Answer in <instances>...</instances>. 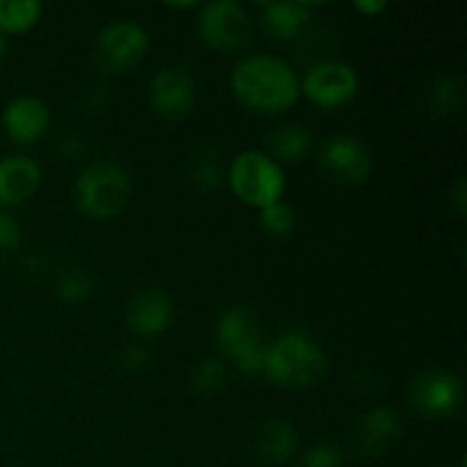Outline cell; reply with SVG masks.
I'll list each match as a JSON object with an SVG mask.
<instances>
[{"instance_id":"obj_1","label":"cell","mask_w":467,"mask_h":467,"mask_svg":"<svg viewBox=\"0 0 467 467\" xmlns=\"http://www.w3.org/2000/svg\"><path fill=\"white\" fill-rule=\"evenodd\" d=\"M233 94L244 108L258 114H281L301 96V82L295 68L272 55L242 59L231 76Z\"/></svg>"},{"instance_id":"obj_2","label":"cell","mask_w":467,"mask_h":467,"mask_svg":"<svg viewBox=\"0 0 467 467\" xmlns=\"http://www.w3.org/2000/svg\"><path fill=\"white\" fill-rule=\"evenodd\" d=\"M327 354L317 342L299 331H287L272 342L265 351V369L276 386L290 390H304L327 377Z\"/></svg>"},{"instance_id":"obj_3","label":"cell","mask_w":467,"mask_h":467,"mask_svg":"<svg viewBox=\"0 0 467 467\" xmlns=\"http://www.w3.org/2000/svg\"><path fill=\"white\" fill-rule=\"evenodd\" d=\"M130 178L119 164L94 162L80 171L76 181V205L91 219H112L121 214L130 201Z\"/></svg>"},{"instance_id":"obj_4","label":"cell","mask_w":467,"mask_h":467,"mask_svg":"<svg viewBox=\"0 0 467 467\" xmlns=\"http://www.w3.org/2000/svg\"><path fill=\"white\" fill-rule=\"evenodd\" d=\"M217 345L222 354L240 369L242 374H263L265 369V347L260 327L254 313L244 306L226 308L217 319Z\"/></svg>"},{"instance_id":"obj_5","label":"cell","mask_w":467,"mask_h":467,"mask_svg":"<svg viewBox=\"0 0 467 467\" xmlns=\"http://www.w3.org/2000/svg\"><path fill=\"white\" fill-rule=\"evenodd\" d=\"M228 181L237 199L260 210L278 203L285 192L283 169L260 150H244L237 155L228 171Z\"/></svg>"},{"instance_id":"obj_6","label":"cell","mask_w":467,"mask_h":467,"mask_svg":"<svg viewBox=\"0 0 467 467\" xmlns=\"http://www.w3.org/2000/svg\"><path fill=\"white\" fill-rule=\"evenodd\" d=\"M199 32L205 44L219 53H237L251 44L254 26L237 0H214L199 14Z\"/></svg>"},{"instance_id":"obj_7","label":"cell","mask_w":467,"mask_h":467,"mask_svg":"<svg viewBox=\"0 0 467 467\" xmlns=\"http://www.w3.org/2000/svg\"><path fill=\"white\" fill-rule=\"evenodd\" d=\"M409 404L424 420H450L463 404V383L447 369H427L409 383Z\"/></svg>"},{"instance_id":"obj_8","label":"cell","mask_w":467,"mask_h":467,"mask_svg":"<svg viewBox=\"0 0 467 467\" xmlns=\"http://www.w3.org/2000/svg\"><path fill=\"white\" fill-rule=\"evenodd\" d=\"M149 53V35L140 23L117 21L105 27L96 39L94 57L103 71L128 73L140 67Z\"/></svg>"},{"instance_id":"obj_9","label":"cell","mask_w":467,"mask_h":467,"mask_svg":"<svg viewBox=\"0 0 467 467\" xmlns=\"http://www.w3.org/2000/svg\"><path fill=\"white\" fill-rule=\"evenodd\" d=\"M301 91L317 108H342L358 94V73L345 62H317L304 78Z\"/></svg>"},{"instance_id":"obj_10","label":"cell","mask_w":467,"mask_h":467,"mask_svg":"<svg viewBox=\"0 0 467 467\" xmlns=\"http://www.w3.org/2000/svg\"><path fill=\"white\" fill-rule=\"evenodd\" d=\"M319 167L331 181L342 185H360L372 176L374 160L363 141L349 135H336L322 146Z\"/></svg>"},{"instance_id":"obj_11","label":"cell","mask_w":467,"mask_h":467,"mask_svg":"<svg viewBox=\"0 0 467 467\" xmlns=\"http://www.w3.org/2000/svg\"><path fill=\"white\" fill-rule=\"evenodd\" d=\"M149 100L158 117L178 121L187 117L196 103L194 78L182 67H164L150 80Z\"/></svg>"},{"instance_id":"obj_12","label":"cell","mask_w":467,"mask_h":467,"mask_svg":"<svg viewBox=\"0 0 467 467\" xmlns=\"http://www.w3.org/2000/svg\"><path fill=\"white\" fill-rule=\"evenodd\" d=\"M48 105L35 96H18L3 112V128L14 144H35L48 132Z\"/></svg>"},{"instance_id":"obj_13","label":"cell","mask_w":467,"mask_h":467,"mask_svg":"<svg viewBox=\"0 0 467 467\" xmlns=\"http://www.w3.org/2000/svg\"><path fill=\"white\" fill-rule=\"evenodd\" d=\"M173 319V304L160 287H146L132 296L128 306V327L141 337L160 336Z\"/></svg>"},{"instance_id":"obj_14","label":"cell","mask_w":467,"mask_h":467,"mask_svg":"<svg viewBox=\"0 0 467 467\" xmlns=\"http://www.w3.org/2000/svg\"><path fill=\"white\" fill-rule=\"evenodd\" d=\"M401 438V422L395 410L374 406L356 424V450L368 459L383 456Z\"/></svg>"},{"instance_id":"obj_15","label":"cell","mask_w":467,"mask_h":467,"mask_svg":"<svg viewBox=\"0 0 467 467\" xmlns=\"http://www.w3.org/2000/svg\"><path fill=\"white\" fill-rule=\"evenodd\" d=\"M41 182V169L36 160L27 155H7L0 160V205L16 208L26 203Z\"/></svg>"},{"instance_id":"obj_16","label":"cell","mask_w":467,"mask_h":467,"mask_svg":"<svg viewBox=\"0 0 467 467\" xmlns=\"http://www.w3.org/2000/svg\"><path fill=\"white\" fill-rule=\"evenodd\" d=\"M260 9H263V27L272 39L281 44L296 39L313 18L308 5L295 3V0H274V3L260 5Z\"/></svg>"},{"instance_id":"obj_17","label":"cell","mask_w":467,"mask_h":467,"mask_svg":"<svg viewBox=\"0 0 467 467\" xmlns=\"http://www.w3.org/2000/svg\"><path fill=\"white\" fill-rule=\"evenodd\" d=\"M299 436L285 420H269L255 433V454L267 465H283L295 456Z\"/></svg>"},{"instance_id":"obj_18","label":"cell","mask_w":467,"mask_h":467,"mask_svg":"<svg viewBox=\"0 0 467 467\" xmlns=\"http://www.w3.org/2000/svg\"><path fill=\"white\" fill-rule=\"evenodd\" d=\"M269 153L278 160V162H299L313 149V137L304 126L296 123H285L278 126L272 135L267 137Z\"/></svg>"},{"instance_id":"obj_19","label":"cell","mask_w":467,"mask_h":467,"mask_svg":"<svg viewBox=\"0 0 467 467\" xmlns=\"http://www.w3.org/2000/svg\"><path fill=\"white\" fill-rule=\"evenodd\" d=\"M187 178L201 192H214L223 182V162L214 150L201 149L187 164Z\"/></svg>"},{"instance_id":"obj_20","label":"cell","mask_w":467,"mask_h":467,"mask_svg":"<svg viewBox=\"0 0 467 467\" xmlns=\"http://www.w3.org/2000/svg\"><path fill=\"white\" fill-rule=\"evenodd\" d=\"M41 5L36 0H0V35H18L39 21Z\"/></svg>"},{"instance_id":"obj_21","label":"cell","mask_w":467,"mask_h":467,"mask_svg":"<svg viewBox=\"0 0 467 467\" xmlns=\"http://www.w3.org/2000/svg\"><path fill=\"white\" fill-rule=\"evenodd\" d=\"M91 283L89 272H85L82 267H67L59 269L57 278H55V292L62 301L67 304H82L91 296Z\"/></svg>"},{"instance_id":"obj_22","label":"cell","mask_w":467,"mask_h":467,"mask_svg":"<svg viewBox=\"0 0 467 467\" xmlns=\"http://www.w3.org/2000/svg\"><path fill=\"white\" fill-rule=\"evenodd\" d=\"M463 103V87L456 78H441L429 91V108L438 117H450Z\"/></svg>"},{"instance_id":"obj_23","label":"cell","mask_w":467,"mask_h":467,"mask_svg":"<svg viewBox=\"0 0 467 467\" xmlns=\"http://www.w3.org/2000/svg\"><path fill=\"white\" fill-rule=\"evenodd\" d=\"M226 377H228V369L222 360L205 358L203 363L194 369L192 386H194V390L201 392V395H213V392H219L223 386H226Z\"/></svg>"},{"instance_id":"obj_24","label":"cell","mask_w":467,"mask_h":467,"mask_svg":"<svg viewBox=\"0 0 467 467\" xmlns=\"http://www.w3.org/2000/svg\"><path fill=\"white\" fill-rule=\"evenodd\" d=\"M260 226L269 235L285 237L295 228V213H292L290 205L278 201V203H272L260 210Z\"/></svg>"},{"instance_id":"obj_25","label":"cell","mask_w":467,"mask_h":467,"mask_svg":"<svg viewBox=\"0 0 467 467\" xmlns=\"http://www.w3.org/2000/svg\"><path fill=\"white\" fill-rule=\"evenodd\" d=\"M299 467H345V456H342L340 447L331 445V442H319L301 456Z\"/></svg>"},{"instance_id":"obj_26","label":"cell","mask_w":467,"mask_h":467,"mask_svg":"<svg viewBox=\"0 0 467 467\" xmlns=\"http://www.w3.org/2000/svg\"><path fill=\"white\" fill-rule=\"evenodd\" d=\"M23 231L16 219L7 213H0V260L9 258L21 249Z\"/></svg>"},{"instance_id":"obj_27","label":"cell","mask_w":467,"mask_h":467,"mask_svg":"<svg viewBox=\"0 0 467 467\" xmlns=\"http://www.w3.org/2000/svg\"><path fill=\"white\" fill-rule=\"evenodd\" d=\"M150 356L149 351L141 345H128L123 347L117 354V368L121 374H128V377H135V374L144 372L146 365H149Z\"/></svg>"},{"instance_id":"obj_28","label":"cell","mask_w":467,"mask_h":467,"mask_svg":"<svg viewBox=\"0 0 467 467\" xmlns=\"http://www.w3.org/2000/svg\"><path fill=\"white\" fill-rule=\"evenodd\" d=\"M59 153L67 160H80L87 153V141L78 135H67L59 140Z\"/></svg>"},{"instance_id":"obj_29","label":"cell","mask_w":467,"mask_h":467,"mask_svg":"<svg viewBox=\"0 0 467 467\" xmlns=\"http://www.w3.org/2000/svg\"><path fill=\"white\" fill-rule=\"evenodd\" d=\"M451 199H454V205H456V210H459V214H465V210H467V192H465V181L463 178H461V181H456V187H454V192H451Z\"/></svg>"},{"instance_id":"obj_30","label":"cell","mask_w":467,"mask_h":467,"mask_svg":"<svg viewBox=\"0 0 467 467\" xmlns=\"http://www.w3.org/2000/svg\"><path fill=\"white\" fill-rule=\"evenodd\" d=\"M356 9H358V12H363V14H379V12H383V9H386V3H383V0H358V3L354 5Z\"/></svg>"},{"instance_id":"obj_31","label":"cell","mask_w":467,"mask_h":467,"mask_svg":"<svg viewBox=\"0 0 467 467\" xmlns=\"http://www.w3.org/2000/svg\"><path fill=\"white\" fill-rule=\"evenodd\" d=\"M5 48H7V44H5V36L0 35V59H3V55H5Z\"/></svg>"},{"instance_id":"obj_32","label":"cell","mask_w":467,"mask_h":467,"mask_svg":"<svg viewBox=\"0 0 467 467\" xmlns=\"http://www.w3.org/2000/svg\"><path fill=\"white\" fill-rule=\"evenodd\" d=\"M441 467H451V465H441Z\"/></svg>"}]
</instances>
